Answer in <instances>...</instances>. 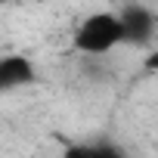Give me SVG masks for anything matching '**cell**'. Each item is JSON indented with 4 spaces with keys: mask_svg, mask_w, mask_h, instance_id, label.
Returning a JSON list of instances; mask_svg holds the SVG:
<instances>
[{
    "mask_svg": "<svg viewBox=\"0 0 158 158\" xmlns=\"http://www.w3.org/2000/svg\"><path fill=\"white\" fill-rule=\"evenodd\" d=\"M124 44V34H121V22L115 13H90L81 25L74 28L71 34V47L77 53H84L90 59L96 56H109L115 47Z\"/></svg>",
    "mask_w": 158,
    "mask_h": 158,
    "instance_id": "1",
    "label": "cell"
},
{
    "mask_svg": "<svg viewBox=\"0 0 158 158\" xmlns=\"http://www.w3.org/2000/svg\"><path fill=\"white\" fill-rule=\"evenodd\" d=\"M118 22H121V34H124V44H133V47H149L152 37H155V13L143 3H121V10L115 13Z\"/></svg>",
    "mask_w": 158,
    "mask_h": 158,
    "instance_id": "2",
    "label": "cell"
},
{
    "mask_svg": "<svg viewBox=\"0 0 158 158\" xmlns=\"http://www.w3.org/2000/svg\"><path fill=\"white\" fill-rule=\"evenodd\" d=\"M37 81V68L28 56L10 53V56H0V93L3 90H19Z\"/></svg>",
    "mask_w": 158,
    "mask_h": 158,
    "instance_id": "3",
    "label": "cell"
},
{
    "mask_svg": "<svg viewBox=\"0 0 158 158\" xmlns=\"http://www.w3.org/2000/svg\"><path fill=\"white\" fill-rule=\"evenodd\" d=\"M62 158H124V152L112 143H77L68 146Z\"/></svg>",
    "mask_w": 158,
    "mask_h": 158,
    "instance_id": "4",
    "label": "cell"
},
{
    "mask_svg": "<svg viewBox=\"0 0 158 158\" xmlns=\"http://www.w3.org/2000/svg\"><path fill=\"white\" fill-rule=\"evenodd\" d=\"M143 68H146V71H158V47L149 50V56L143 59Z\"/></svg>",
    "mask_w": 158,
    "mask_h": 158,
    "instance_id": "5",
    "label": "cell"
},
{
    "mask_svg": "<svg viewBox=\"0 0 158 158\" xmlns=\"http://www.w3.org/2000/svg\"><path fill=\"white\" fill-rule=\"evenodd\" d=\"M10 3H19V0H0V6H10Z\"/></svg>",
    "mask_w": 158,
    "mask_h": 158,
    "instance_id": "6",
    "label": "cell"
}]
</instances>
